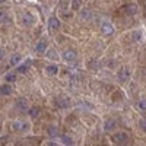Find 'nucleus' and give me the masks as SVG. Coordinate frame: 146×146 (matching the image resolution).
<instances>
[{"label":"nucleus","instance_id":"obj_1","mask_svg":"<svg viewBox=\"0 0 146 146\" xmlns=\"http://www.w3.org/2000/svg\"><path fill=\"white\" fill-rule=\"evenodd\" d=\"M111 140L117 145H124L129 142V135L126 131H120V133H115V135L111 137Z\"/></svg>","mask_w":146,"mask_h":146},{"label":"nucleus","instance_id":"obj_2","mask_svg":"<svg viewBox=\"0 0 146 146\" xmlns=\"http://www.w3.org/2000/svg\"><path fill=\"white\" fill-rule=\"evenodd\" d=\"M101 32H102L104 35H111V34L114 32V25H113L110 21L104 19V21L101 22Z\"/></svg>","mask_w":146,"mask_h":146},{"label":"nucleus","instance_id":"obj_3","mask_svg":"<svg viewBox=\"0 0 146 146\" xmlns=\"http://www.w3.org/2000/svg\"><path fill=\"white\" fill-rule=\"evenodd\" d=\"M63 60L64 62H67V63H73L76 60V57H78V54H76V51L75 50H66L64 53H63Z\"/></svg>","mask_w":146,"mask_h":146},{"label":"nucleus","instance_id":"obj_4","mask_svg":"<svg viewBox=\"0 0 146 146\" xmlns=\"http://www.w3.org/2000/svg\"><path fill=\"white\" fill-rule=\"evenodd\" d=\"M117 76H118V79H120L121 82H127V80L130 79V72H129V69H126V67H121V69L118 70V73H117Z\"/></svg>","mask_w":146,"mask_h":146},{"label":"nucleus","instance_id":"obj_5","mask_svg":"<svg viewBox=\"0 0 146 146\" xmlns=\"http://www.w3.org/2000/svg\"><path fill=\"white\" fill-rule=\"evenodd\" d=\"M27 129H28V124L23 123L22 120L13 121V130H15V131H23V130H27Z\"/></svg>","mask_w":146,"mask_h":146},{"label":"nucleus","instance_id":"obj_6","mask_svg":"<svg viewBox=\"0 0 146 146\" xmlns=\"http://www.w3.org/2000/svg\"><path fill=\"white\" fill-rule=\"evenodd\" d=\"M34 22H35V19H34V16L31 13H25V15L22 16V23L25 27H32Z\"/></svg>","mask_w":146,"mask_h":146},{"label":"nucleus","instance_id":"obj_7","mask_svg":"<svg viewBox=\"0 0 146 146\" xmlns=\"http://www.w3.org/2000/svg\"><path fill=\"white\" fill-rule=\"evenodd\" d=\"M115 126H117V121H115V120H113V118L105 120L104 130H105V131H111V130H114V129H115Z\"/></svg>","mask_w":146,"mask_h":146},{"label":"nucleus","instance_id":"obj_8","mask_svg":"<svg viewBox=\"0 0 146 146\" xmlns=\"http://www.w3.org/2000/svg\"><path fill=\"white\" fill-rule=\"evenodd\" d=\"M35 50H36V53H38V54H42L47 50V41L45 40H40L38 44H36V47H35Z\"/></svg>","mask_w":146,"mask_h":146},{"label":"nucleus","instance_id":"obj_9","mask_svg":"<svg viewBox=\"0 0 146 146\" xmlns=\"http://www.w3.org/2000/svg\"><path fill=\"white\" fill-rule=\"evenodd\" d=\"M57 104L62 107V108H67V107H70V100L67 98V96L62 95V96H60V98L57 100Z\"/></svg>","mask_w":146,"mask_h":146},{"label":"nucleus","instance_id":"obj_10","mask_svg":"<svg viewBox=\"0 0 146 146\" xmlns=\"http://www.w3.org/2000/svg\"><path fill=\"white\" fill-rule=\"evenodd\" d=\"M48 27H50L51 29H58L60 28V21L56 16H51L50 19H48Z\"/></svg>","mask_w":146,"mask_h":146},{"label":"nucleus","instance_id":"obj_11","mask_svg":"<svg viewBox=\"0 0 146 146\" xmlns=\"http://www.w3.org/2000/svg\"><path fill=\"white\" fill-rule=\"evenodd\" d=\"M80 19H82V21H91V19H92V12H91L89 9L80 10Z\"/></svg>","mask_w":146,"mask_h":146},{"label":"nucleus","instance_id":"obj_12","mask_svg":"<svg viewBox=\"0 0 146 146\" xmlns=\"http://www.w3.org/2000/svg\"><path fill=\"white\" fill-rule=\"evenodd\" d=\"M16 107H18L19 110H22V111H27V110H28V102H27V100H25V98H19V100L16 101Z\"/></svg>","mask_w":146,"mask_h":146},{"label":"nucleus","instance_id":"obj_13","mask_svg":"<svg viewBox=\"0 0 146 146\" xmlns=\"http://www.w3.org/2000/svg\"><path fill=\"white\" fill-rule=\"evenodd\" d=\"M45 72L50 76H54V75H57V73H58V67H57V64H50V66H47Z\"/></svg>","mask_w":146,"mask_h":146},{"label":"nucleus","instance_id":"obj_14","mask_svg":"<svg viewBox=\"0 0 146 146\" xmlns=\"http://www.w3.org/2000/svg\"><path fill=\"white\" fill-rule=\"evenodd\" d=\"M126 13H127V15H136V13H137V6H135V5L126 6Z\"/></svg>","mask_w":146,"mask_h":146},{"label":"nucleus","instance_id":"obj_15","mask_svg":"<svg viewBox=\"0 0 146 146\" xmlns=\"http://www.w3.org/2000/svg\"><path fill=\"white\" fill-rule=\"evenodd\" d=\"M62 142H63V145H69V146L75 145V142H73V139H72L69 135H63V136H62Z\"/></svg>","mask_w":146,"mask_h":146},{"label":"nucleus","instance_id":"obj_16","mask_svg":"<svg viewBox=\"0 0 146 146\" xmlns=\"http://www.w3.org/2000/svg\"><path fill=\"white\" fill-rule=\"evenodd\" d=\"M40 113H41V111H40L38 107H32V108L29 110V115H31L32 118H36V117L40 115Z\"/></svg>","mask_w":146,"mask_h":146},{"label":"nucleus","instance_id":"obj_17","mask_svg":"<svg viewBox=\"0 0 146 146\" xmlns=\"http://www.w3.org/2000/svg\"><path fill=\"white\" fill-rule=\"evenodd\" d=\"M137 108L140 111H146V98H140L137 101Z\"/></svg>","mask_w":146,"mask_h":146},{"label":"nucleus","instance_id":"obj_18","mask_svg":"<svg viewBox=\"0 0 146 146\" xmlns=\"http://www.w3.org/2000/svg\"><path fill=\"white\" fill-rule=\"evenodd\" d=\"M48 135H50L51 137H57L58 136V129L51 126V127H48Z\"/></svg>","mask_w":146,"mask_h":146},{"label":"nucleus","instance_id":"obj_19","mask_svg":"<svg viewBox=\"0 0 146 146\" xmlns=\"http://www.w3.org/2000/svg\"><path fill=\"white\" fill-rule=\"evenodd\" d=\"M19 62H21V56L19 54H13V56L10 57V64L12 66H16Z\"/></svg>","mask_w":146,"mask_h":146},{"label":"nucleus","instance_id":"obj_20","mask_svg":"<svg viewBox=\"0 0 146 146\" xmlns=\"http://www.w3.org/2000/svg\"><path fill=\"white\" fill-rule=\"evenodd\" d=\"M0 92H2L3 95H9V94L12 92L10 85H2V88H0Z\"/></svg>","mask_w":146,"mask_h":146},{"label":"nucleus","instance_id":"obj_21","mask_svg":"<svg viewBox=\"0 0 146 146\" xmlns=\"http://www.w3.org/2000/svg\"><path fill=\"white\" fill-rule=\"evenodd\" d=\"M6 82H15L16 80V73H13V72H9L7 75H6Z\"/></svg>","mask_w":146,"mask_h":146},{"label":"nucleus","instance_id":"obj_22","mask_svg":"<svg viewBox=\"0 0 146 146\" xmlns=\"http://www.w3.org/2000/svg\"><path fill=\"white\" fill-rule=\"evenodd\" d=\"M82 6V0H73L72 2V9L73 10H79Z\"/></svg>","mask_w":146,"mask_h":146},{"label":"nucleus","instance_id":"obj_23","mask_svg":"<svg viewBox=\"0 0 146 146\" xmlns=\"http://www.w3.org/2000/svg\"><path fill=\"white\" fill-rule=\"evenodd\" d=\"M28 66H29V60H28L25 64H21V66L18 67V72H19V73H25V72L28 70Z\"/></svg>","mask_w":146,"mask_h":146},{"label":"nucleus","instance_id":"obj_24","mask_svg":"<svg viewBox=\"0 0 146 146\" xmlns=\"http://www.w3.org/2000/svg\"><path fill=\"white\" fill-rule=\"evenodd\" d=\"M47 56H48V58H51V60H57V57H58V54L54 50H48Z\"/></svg>","mask_w":146,"mask_h":146},{"label":"nucleus","instance_id":"obj_25","mask_svg":"<svg viewBox=\"0 0 146 146\" xmlns=\"http://www.w3.org/2000/svg\"><path fill=\"white\" fill-rule=\"evenodd\" d=\"M140 127L146 131V120H140Z\"/></svg>","mask_w":146,"mask_h":146},{"label":"nucleus","instance_id":"obj_26","mask_svg":"<svg viewBox=\"0 0 146 146\" xmlns=\"http://www.w3.org/2000/svg\"><path fill=\"white\" fill-rule=\"evenodd\" d=\"M133 36H135V40H136V41L140 40V34H139V32H135V34H133Z\"/></svg>","mask_w":146,"mask_h":146},{"label":"nucleus","instance_id":"obj_27","mask_svg":"<svg viewBox=\"0 0 146 146\" xmlns=\"http://www.w3.org/2000/svg\"><path fill=\"white\" fill-rule=\"evenodd\" d=\"M3 56H5V51L2 50V48H0V58H3Z\"/></svg>","mask_w":146,"mask_h":146},{"label":"nucleus","instance_id":"obj_28","mask_svg":"<svg viewBox=\"0 0 146 146\" xmlns=\"http://www.w3.org/2000/svg\"><path fill=\"white\" fill-rule=\"evenodd\" d=\"M45 145H48V146H53V145H56V143H54V142H51V140H50V142H45Z\"/></svg>","mask_w":146,"mask_h":146}]
</instances>
